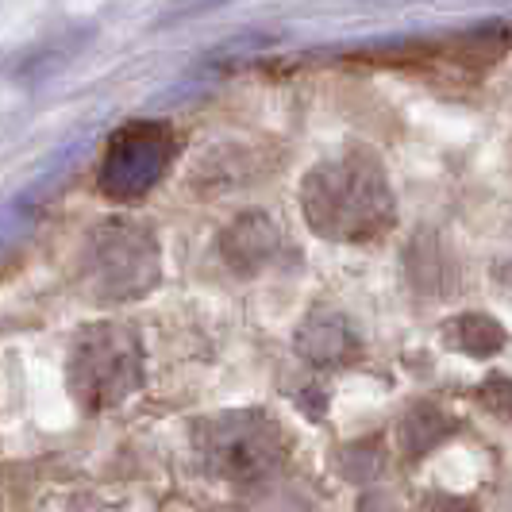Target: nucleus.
Returning a JSON list of instances; mask_svg holds the SVG:
<instances>
[{"label": "nucleus", "mask_w": 512, "mask_h": 512, "mask_svg": "<svg viewBox=\"0 0 512 512\" xmlns=\"http://www.w3.org/2000/svg\"><path fill=\"white\" fill-rule=\"evenodd\" d=\"M428 512H478V509L459 501V497H436V501L428 505Z\"/></svg>", "instance_id": "f8f14e48"}, {"label": "nucleus", "mask_w": 512, "mask_h": 512, "mask_svg": "<svg viewBox=\"0 0 512 512\" xmlns=\"http://www.w3.org/2000/svg\"><path fill=\"white\" fill-rule=\"evenodd\" d=\"M482 401H486L497 416H509L512 420V382L509 378H489L486 389H482Z\"/></svg>", "instance_id": "9b49d317"}, {"label": "nucleus", "mask_w": 512, "mask_h": 512, "mask_svg": "<svg viewBox=\"0 0 512 512\" xmlns=\"http://www.w3.org/2000/svg\"><path fill=\"white\" fill-rule=\"evenodd\" d=\"M158 282V243L131 220H108L89 239V285L101 301H135Z\"/></svg>", "instance_id": "20e7f679"}, {"label": "nucleus", "mask_w": 512, "mask_h": 512, "mask_svg": "<svg viewBox=\"0 0 512 512\" xmlns=\"http://www.w3.org/2000/svg\"><path fill=\"white\" fill-rule=\"evenodd\" d=\"M455 432V420L447 416V412H439L436 405H416L409 409V416L401 420V428H397V447L416 459V455H424V451H432L436 443Z\"/></svg>", "instance_id": "6e6552de"}, {"label": "nucleus", "mask_w": 512, "mask_h": 512, "mask_svg": "<svg viewBox=\"0 0 512 512\" xmlns=\"http://www.w3.org/2000/svg\"><path fill=\"white\" fill-rule=\"evenodd\" d=\"M308 228L335 243L382 239L397 220L385 170L370 154H347L316 166L301 185Z\"/></svg>", "instance_id": "f257e3e1"}, {"label": "nucleus", "mask_w": 512, "mask_h": 512, "mask_svg": "<svg viewBox=\"0 0 512 512\" xmlns=\"http://www.w3.org/2000/svg\"><path fill=\"white\" fill-rule=\"evenodd\" d=\"M197 455L205 470L220 482L262 486L282 470L285 436L282 428L262 412H220L197 428Z\"/></svg>", "instance_id": "f03ea898"}, {"label": "nucleus", "mask_w": 512, "mask_h": 512, "mask_svg": "<svg viewBox=\"0 0 512 512\" xmlns=\"http://www.w3.org/2000/svg\"><path fill=\"white\" fill-rule=\"evenodd\" d=\"M339 470H343L351 482H370V478H378V470H382V451H378V443H351V447L339 455Z\"/></svg>", "instance_id": "9d476101"}, {"label": "nucleus", "mask_w": 512, "mask_h": 512, "mask_svg": "<svg viewBox=\"0 0 512 512\" xmlns=\"http://www.w3.org/2000/svg\"><path fill=\"white\" fill-rule=\"evenodd\" d=\"M297 351L312 366H347L359 359V335L339 316V312H312L301 332H297Z\"/></svg>", "instance_id": "423d86ee"}, {"label": "nucleus", "mask_w": 512, "mask_h": 512, "mask_svg": "<svg viewBox=\"0 0 512 512\" xmlns=\"http://www.w3.org/2000/svg\"><path fill=\"white\" fill-rule=\"evenodd\" d=\"M66 382L85 412H108L124 405L143 385V347L124 324H93L77 335Z\"/></svg>", "instance_id": "7ed1b4c3"}, {"label": "nucleus", "mask_w": 512, "mask_h": 512, "mask_svg": "<svg viewBox=\"0 0 512 512\" xmlns=\"http://www.w3.org/2000/svg\"><path fill=\"white\" fill-rule=\"evenodd\" d=\"M447 339L459 347L462 355L489 359V355H497L505 347V328L486 312H466V316L447 324Z\"/></svg>", "instance_id": "1a4fd4ad"}, {"label": "nucleus", "mask_w": 512, "mask_h": 512, "mask_svg": "<svg viewBox=\"0 0 512 512\" xmlns=\"http://www.w3.org/2000/svg\"><path fill=\"white\" fill-rule=\"evenodd\" d=\"M220 251H224V258H228L235 270L251 274V270L266 266V262L274 258V251H278V228H274L270 216L247 212V216H239V220L224 231Z\"/></svg>", "instance_id": "0eeeda50"}, {"label": "nucleus", "mask_w": 512, "mask_h": 512, "mask_svg": "<svg viewBox=\"0 0 512 512\" xmlns=\"http://www.w3.org/2000/svg\"><path fill=\"white\" fill-rule=\"evenodd\" d=\"M174 154H178V139L166 124H151V120L128 124L112 135L101 158L97 185L112 201H139L166 178Z\"/></svg>", "instance_id": "39448f33"}]
</instances>
